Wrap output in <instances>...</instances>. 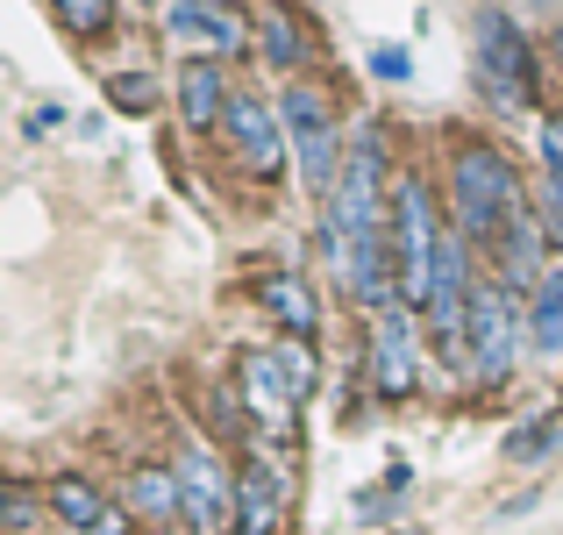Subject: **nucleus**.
<instances>
[{
    "instance_id": "1",
    "label": "nucleus",
    "mask_w": 563,
    "mask_h": 535,
    "mask_svg": "<svg viewBox=\"0 0 563 535\" xmlns=\"http://www.w3.org/2000/svg\"><path fill=\"white\" fill-rule=\"evenodd\" d=\"M521 207H528V186L499 143H456L450 151V221L471 243H499V229Z\"/></svg>"
},
{
    "instance_id": "2",
    "label": "nucleus",
    "mask_w": 563,
    "mask_h": 535,
    "mask_svg": "<svg viewBox=\"0 0 563 535\" xmlns=\"http://www.w3.org/2000/svg\"><path fill=\"white\" fill-rule=\"evenodd\" d=\"M536 350V329H528V293H514L507 279H478L471 293V329H464V371L478 385H507L514 364Z\"/></svg>"
},
{
    "instance_id": "3",
    "label": "nucleus",
    "mask_w": 563,
    "mask_h": 535,
    "mask_svg": "<svg viewBox=\"0 0 563 535\" xmlns=\"http://www.w3.org/2000/svg\"><path fill=\"white\" fill-rule=\"evenodd\" d=\"M442 236H450V215L435 207V186H428L421 172H399L393 178V258H399V293H407V307L428 301Z\"/></svg>"
},
{
    "instance_id": "4",
    "label": "nucleus",
    "mask_w": 563,
    "mask_h": 535,
    "mask_svg": "<svg viewBox=\"0 0 563 535\" xmlns=\"http://www.w3.org/2000/svg\"><path fill=\"white\" fill-rule=\"evenodd\" d=\"M278 114H286V137H292V157H300V178L307 193H321L329 200L335 178H343V122H335V108L321 100V86L292 79L286 94H278Z\"/></svg>"
},
{
    "instance_id": "5",
    "label": "nucleus",
    "mask_w": 563,
    "mask_h": 535,
    "mask_svg": "<svg viewBox=\"0 0 563 535\" xmlns=\"http://www.w3.org/2000/svg\"><path fill=\"white\" fill-rule=\"evenodd\" d=\"M471 72H478V94L493 100L499 114H521L536 100V51L514 29V14L485 8L478 14V43H471Z\"/></svg>"
},
{
    "instance_id": "6",
    "label": "nucleus",
    "mask_w": 563,
    "mask_h": 535,
    "mask_svg": "<svg viewBox=\"0 0 563 535\" xmlns=\"http://www.w3.org/2000/svg\"><path fill=\"white\" fill-rule=\"evenodd\" d=\"M292 450L286 443H250L235 465V535H286L292 514Z\"/></svg>"
},
{
    "instance_id": "7",
    "label": "nucleus",
    "mask_w": 563,
    "mask_h": 535,
    "mask_svg": "<svg viewBox=\"0 0 563 535\" xmlns=\"http://www.w3.org/2000/svg\"><path fill=\"white\" fill-rule=\"evenodd\" d=\"M172 471L186 485V535H235V471L214 443H179Z\"/></svg>"
},
{
    "instance_id": "8",
    "label": "nucleus",
    "mask_w": 563,
    "mask_h": 535,
    "mask_svg": "<svg viewBox=\"0 0 563 535\" xmlns=\"http://www.w3.org/2000/svg\"><path fill=\"white\" fill-rule=\"evenodd\" d=\"M221 137H229L235 165H243L250 178H278V172H286L292 137H286V114H278V100H272V94H257V86H235Z\"/></svg>"
},
{
    "instance_id": "9",
    "label": "nucleus",
    "mask_w": 563,
    "mask_h": 535,
    "mask_svg": "<svg viewBox=\"0 0 563 535\" xmlns=\"http://www.w3.org/2000/svg\"><path fill=\"white\" fill-rule=\"evenodd\" d=\"M421 307H385V315H372V385L385 400H407L413 385H421Z\"/></svg>"
},
{
    "instance_id": "10",
    "label": "nucleus",
    "mask_w": 563,
    "mask_h": 535,
    "mask_svg": "<svg viewBox=\"0 0 563 535\" xmlns=\"http://www.w3.org/2000/svg\"><path fill=\"white\" fill-rule=\"evenodd\" d=\"M43 493H51V528L57 535H136V514L122 507V493L93 485L86 471H57Z\"/></svg>"
},
{
    "instance_id": "11",
    "label": "nucleus",
    "mask_w": 563,
    "mask_h": 535,
    "mask_svg": "<svg viewBox=\"0 0 563 535\" xmlns=\"http://www.w3.org/2000/svg\"><path fill=\"white\" fill-rule=\"evenodd\" d=\"M165 36L192 43L200 57H235L257 43V22L235 0H165Z\"/></svg>"
},
{
    "instance_id": "12",
    "label": "nucleus",
    "mask_w": 563,
    "mask_h": 535,
    "mask_svg": "<svg viewBox=\"0 0 563 535\" xmlns=\"http://www.w3.org/2000/svg\"><path fill=\"white\" fill-rule=\"evenodd\" d=\"M235 385H243V407H250V443H292V422H300V400L292 385L278 379L272 350H250L235 364ZM243 443V450H250Z\"/></svg>"
},
{
    "instance_id": "13",
    "label": "nucleus",
    "mask_w": 563,
    "mask_h": 535,
    "mask_svg": "<svg viewBox=\"0 0 563 535\" xmlns=\"http://www.w3.org/2000/svg\"><path fill=\"white\" fill-rule=\"evenodd\" d=\"M122 507L136 514V528L151 535H186V485L172 465H136L122 479Z\"/></svg>"
},
{
    "instance_id": "14",
    "label": "nucleus",
    "mask_w": 563,
    "mask_h": 535,
    "mask_svg": "<svg viewBox=\"0 0 563 535\" xmlns=\"http://www.w3.org/2000/svg\"><path fill=\"white\" fill-rule=\"evenodd\" d=\"M550 221L536 215V207H521V215L499 229V243H493V258H499V279H507L514 293H536L542 279H550Z\"/></svg>"
},
{
    "instance_id": "15",
    "label": "nucleus",
    "mask_w": 563,
    "mask_h": 535,
    "mask_svg": "<svg viewBox=\"0 0 563 535\" xmlns=\"http://www.w3.org/2000/svg\"><path fill=\"white\" fill-rule=\"evenodd\" d=\"M172 94H179V114H186V129H221L229 122V100H235V86H229V65L221 57H186L179 65V79H172Z\"/></svg>"
},
{
    "instance_id": "16",
    "label": "nucleus",
    "mask_w": 563,
    "mask_h": 535,
    "mask_svg": "<svg viewBox=\"0 0 563 535\" xmlns=\"http://www.w3.org/2000/svg\"><path fill=\"white\" fill-rule=\"evenodd\" d=\"M257 307H264V315H272L286 336H307V343H314L321 307H314V286H307L292 264H286V272H264V279H257Z\"/></svg>"
},
{
    "instance_id": "17",
    "label": "nucleus",
    "mask_w": 563,
    "mask_h": 535,
    "mask_svg": "<svg viewBox=\"0 0 563 535\" xmlns=\"http://www.w3.org/2000/svg\"><path fill=\"white\" fill-rule=\"evenodd\" d=\"M528 329H536V357L563 364V264H550V279L528 293Z\"/></svg>"
},
{
    "instance_id": "18",
    "label": "nucleus",
    "mask_w": 563,
    "mask_h": 535,
    "mask_svg": "<svg viewBox=\"0 0 563 535\" xmlns=\"http://www.w3.org/2000/svg\"><path fill=\"white\" fill-rule=\"evenodd\" d=\"M257 57H264L272 72H300V65H307V29L292 22L286 8H264V14H257Z\"/></svg>"
},
{
    "instance_id": "19",
    "label": "nucleus",
    "mask_w": 563,
    "mask_h": 535,
    "mask_svg": "<svg viewBox=\"0 0 563 535\" xmlns=\"http://www.w3.org/2000/svg\"><path fill=\"white\" fill-rule=\"evenodd\" d=\"M272 364H278V379L292 385V400L307 407V393H314V379H321L314 343H307V336H278V343H272Z\"/></svg>"
},
{
    "instance_id": "20",
    "label": "nucleus",
    "mask_w": 563,
    "mask_h": 535,
    "mask_svg": "<svg viewBox=\"0 0 563 535\" xmlns=\"http://www.w3.org/2000/svg\"><path fill=\"white\" fill-rule=\"evenodd\" d=\"M51 8H57V22H65L79 43H93V36L114 29V8H122V0H51Z\"/></svg>"
},
{
    "instance_id": "21",
    "label": "nucleus",
    "mask_w": 563,
    "mask_h": 535,
    "mask_svg": "<svg viewBox=\"0 0 563 535\" xmlns=\"http://www.w3.org/2000/svg\"><path fill=\"white\" fill-rule=\"evenodd\" d=\"M43 522H51V493L8 485V535H43Z\"/></svg>"
},
{
    "instance_id": "22",
    "label": "nucleus",
    "mask_w": 563,
    "mask_h": 535,
    "mask_svg": "<svg viewBox=\"0 0 563 535\" xmlns=\"http://www.w3.org/2000/svg\"><path fill=\"white\" fill-rule=\"evenodd\" d=\"M556 436H563V414H542V422H528V428H514V436H507V457H514V465H536Z\"/></svg>"
},
{
    "instance_id": "23",
    "label": "nucleus",
    "mask_w": 563,
    "mask_h": 535,
    "mask_svg": "<svg viewBox=\"0 0 563 535\" xmlns=\"http://www.w3.org/2000/svg\"><path fill=\"white\" fill-rule=\"evenodd\" d=\"M108 94H114V100H122V108H129V114H143V108H151V100H157V86H151V79H143V72H122V79H108Z\"/></svg>"
},
{
    "instance_id": "24",
    "label": "nucleus",
    "mask_w": 563,
    "mask_h": 535,
    "mask_svg": "<svg viewBox=\"0 0 563 535\" xmlns=\"http://www.w3.org/2000/svg\"><path fill=\"white\" fill-rule=\"evenodd\" d=\"M372 72H378V79H407V72H413V57L385 43V51H372Z\"/></svg>"
},
{
    "instance_id": "25",
    "label": "nucleus",
    "mask_w": 563,
    "mask_h": 535,
    "mask_svg": "<svg viewBox=\"0 0 563 535\" xmlns=\"http://www.w3.org/2000/svg\"><path fill=\"white\" fill-rule=\"evenodd\" d=\"M51 129H65V108H36L29 114V137H51Z\"/></svg>"
},
{
    "instance_id": "26",
    "label": "nucleus",
    "mask_w": 563,
    "mask_h": 535,
    "mask_svg": "<svg viewBox=\"0 0 563 535\" xmlns=\"http://www.w3.org/2000/svg\"><path fill=\"white\" fill-rule=\"evenodd\" d=\"M151 8H157V0H151Z\"/></svg>"
}]
</instances>
